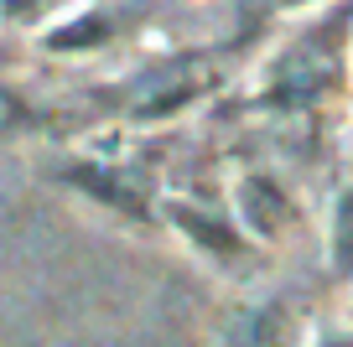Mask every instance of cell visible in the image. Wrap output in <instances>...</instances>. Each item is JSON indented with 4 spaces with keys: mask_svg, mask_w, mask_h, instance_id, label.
Returning <instances> with one entry per match:
<instances>
[{
    "mask_svg": "<svg viewBox=\"0 0 353 347\" xmlns=\"http://www.w3.org/2000/svg\"><path fill=\"white\" fill-rule=\"evenodd\" d=\"M338 78H343L338 57H332L327 47L312 42V47H291V52L281 57L265 94H270V104H312V98L332 94Z\"/></svg>",
    "mask_w": 353,
    "mask_h": 347,
    "instance_id": "6da1fadb",
    "label": "cell"
},
{
    "mask_svg": "<svg viewBox=\"0 0 353 347\" xmlns=\"http://www.w3.org/2000/svg\"><path fill=\"white\" fill-rule=\"evenodd\" d=\"M291 218H296V207H291V197L281 192L270 176H244V182H239V223L254 228L260 239L286 233Z\"/></svg>",
    "mask_w": 353,
    "mask_h": 347,
    "instance_id": "7a4b0ae2",
    "label": "cell"
},
{
    "mask_svg": "<svg viewBox=\"0 0 353 347\" xmlns=\"http://www.w3.org/2000/svg\"><path fill=\"white\" fill-rule=\"evenodd\" d=\"M234 342L239 347H301V326L281 301H270V306H254V311L244 316Z\"/></svg>",
    "mask_w": 353,
    "mask_h": 347,
    "instance_id": "3957f363",
    "label": "cell"
},
{
    "mask_svg": "<svg viewBox=\"0 0 353 347\" xmlns=\"http://www.w3.org/2000/svg\"><path fill=\"white\" fill-rule=\"evenodd\" d=\"M172 218H176V228H182V233H192V239L213 254V260H239V254H244V239L223 223V218L203 213V207H192V202L172 207Z\"/></svg>",
    "mask_w": 353,
    "mask_h": 347,
    "instance_id": "277c9868",
    "label": "cell"
},
{
    "mask_svg": "<svg viewBox=\"0 0 353 347\" xmlns=\"http://www.w3.org/2000/svg\"><path fill=\"white\" fill-rule=\"evenodd\" d=\"M332 260H338V270H353V192H343V202H338V223H332Z\"/></svg>",
    "mask_w": 353,
    "mask_h": 347,
    "instance_id": "5b68a950",
    "label": "cell"
},
{
    "mask_svg": "<svg viewBox=\"0 0 353 347\" xmlns=\"http://www.w3.org/2000/svg\"><path fill=\"white\" fill-rule=\"evenodd\" d=\"M104 32H110V26H104L99 16H88V21H78V26H68V32H57L52 47H88V42H104Z\"/></svg>",
    "mask_w": 353,
    "mask_h": 347,
    "instance_id": "8992f818",
    "label": "cell"
},
{
    "mask_svg": "<svg viewBox=\"0 0 353 347\" xmlns=\"http://www.w3.org/2000/svg\"><path fill=\"white\" fill-rule=\"evenodd\" d=\"M26 120V109H21V98L11 94V88H0V135L6 130H16V125Z\"/></svg>",
    "mask_w": 353,
    "mask_h": 347,
    "instance_id": "52a82bcc",
    "label": "cell"
},
{
    "mask_svg": "<svg viewBox=\"0 0 353 347\" xmlns=\"http://www.w3.org/2000/svg\"><path fill=\"white\" fill-rule=\"evenodd\" d=\"M6 6H11V11L21 16V21H32V16L42 11V6H47V0H6Z\"/></svg>",
    "mask_w": 353,
    "mask_h": 347,
    "instance_id": "ba28073f",
    "label": "cell"
},
{
    "mask_svg": "<svg viewBox=\"0 0 353 347\" xmlns=\"http://www.w3.org/2000/svg\"><path fill=\"white\" fill-rule=\"evenodd\" d=\"M286 6H307V0H286Z\"/></svg>",
    "mask_w": 353,
    "mask_h": 347,
    "instance_id": "9c48e42d",
    "label": "cell"
}]
</instances>
